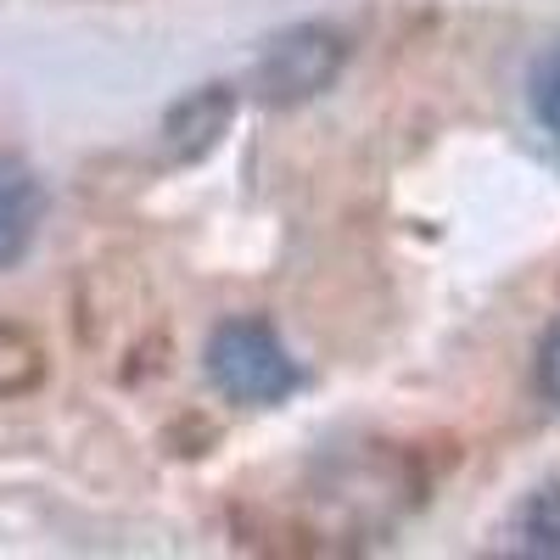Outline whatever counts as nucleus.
Here are the masks:
<instances>
[{
	"label": "nucleus",
	"mask_w": 560,
	"mask_h": 560,
	"mask_svg": "<svg viewBox=\"0 0 560 560\" xmlns=\"http://www.w3.org/2000/svg\"><path fill=\"white\" fill-rule=\"evenodd\" d=\"M208 376L236 404H280L298 387V364L264 319H224L208 337Z\"/></svg>",
	"instance_id": "obj_1"
},
{
	"label": "nucleus",
	"mask_w": 560,
	"mask_h": 560,
	"mask_svg": "<svg viewBox=\"0 0 560 560\" xmlns=\"http://www.w3.org/2000/svg\"><path fill=\"white\" fill-rule=\"evenodd\" d=\"M342 62H348V39L337 28L298 23L287 34H275L258 51L253 90H258V102H269V107H298V102H314L319 90H331Z\"/></svg>",
	"instance_id": "obj_2"
},
{
	"label": "nucleus",
	"mask_w": 560,
	"mask_h": 560,
	"mask_svg": "<svg viewBox=\"0 0 560 560\" xmlns=\"http://www.w3.org/2000/svg\"><path fill=\"white\" fill-rule=\"evenodd\" d=\"M230 113H236V90L230 84H197L191 96H179L163 118V140L179 163H197L219 147V135L230 129Z\"/></svg>",
	"instance_id": "obj_3"
},
{
	"label": "nucleus",
	"mask_w": 560,
	"mask_h": 560,
	"mask_svg": "<svg viewBox=\"0 0 560 560\" xmlns=\"http://www.w3.org/2000/svg\"><path fill=\"white\" fill-rule=\"evenodd\" d=\"M34 219H39V197L23 174L0 168V269H12L28 242H34Z\"/></svg>",
	"instance_id": "obj_4"
},
{
	"label": "nucleus",
	"mask_w": 560,
	"mask_h": 560,
	"mask_svg": "<svg viewBox=\"0 0 560 560\" xmlns=\"http://www.w3.org/2000/svg\"><path fill=\"white\" fill-rule=\"evenodd\" d=\"M516 538L533 555H560V482H544L516 510Z\"/></svg>",
	"instance_id": "obj_5"
},
{
	"label": "nucleus",
	"mask_w": 560,
	"mask_h": 560,
	"mask_svg": "<svg viewBox=\"0 0 560 560\" xmlns=\"http://www.w3.org/2000/svg\"><path fill=\"white\" fill-rule=\"evenodd\" d=\"M533 113L549 129V140L560 147V45L533 68Z\"/></svg>",
	"instance_id": "obj_6"
},
{
	"label": "nucleus",
	"mask_w": 560,
	"mask_h": 560,
	"mask_svg": "<svg viewBox=\"0 0 560 560\" xmlns=\"http://www.w3.org/2000/svg\"><path fill=\"white\" fill-rule=\"evenodd\" d=\"M533 376H538L544 404H555V409H560V325L538 342V370H533Z\"/></svg>",
	"instance_id": "obj_7"
}]
</instances>
